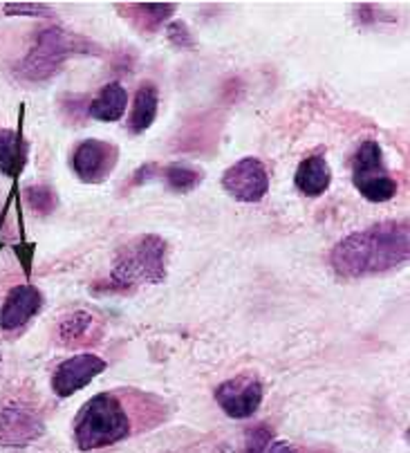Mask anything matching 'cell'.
<instances>
[{
    "instance_id": "cell-1",
    "label": "cell",
    "mask_w": 410,
    "mask_h": 453,
    "mask_svg": "<svg viewBox=\"0 0 410 453\" xmlns=\"http://www.w3.org/2000/svg\"><path fill=\"white\" fill-rule=\"evenodd\" d=\"M408 256V220H383L338 241L330 251V265L343 279H361L397 270Z\"/></svg>"
},
{
    "instance_id": "cell-2",
    "label": "cell",
    "mask_w": 410,
    "mask_h": 453,
    "mask_svg": "<svg viewBox=\"0 0 410 453\" xmlns=\"http://www.w3.org/2000/svg\"><path fill=\"white\" fill-rule=\"evenodd\" d=\"M166 241L155 234L135 238L119 250L106 280L95 283L102 292H131L140 285H155L166 279Z\"/></svg>"
},
{
    "instance_id": "cell-3",
    "label": "cell",
    "mask_w": 410,
    "mask_h": 453,
    "mask_svg": "<svg viewBox=\"0 0 410 453\" xmlns=\"http://www.w3.org/2000/svg\"><path fill=\"white\" fill-rule=\"evenodd\" d=\"M131 434V415L115 393L95 395L81 406L74 419V442L81 451L112 447Z\"/></svg>"
},
{
    "instance_id": "cell-4",
    "label": "cell",
    "mask_w": 410,
    "mask_h": 453,
    "mask_svg": "<svg viewBox=\"0 0 410 453\" xmlns=\"http://www.w3.org/2000/svg\"><path fill=\"white\" fill-rule=\"evenodd\" d=\"M77 54H102V48L95 41L70 35L61 27L41 29L27 57L16 65V77L27 83H43L52 79L70 57Z\"/></svg>"
},
{
    "instance_id": "cell-5",
    "label": "cell",
    "mask_w": 410,
    "mask_h": 453,
    "mask_svg": "<svg viewBox=\"0 0 410 453\" xmlns=\"http://www.w3.org/2000/svg\"><path fill=\"white\" fill-rule=\"evenodd\" d=\"M353 182L357 191L370 203H388L395 198L397 182L383 159L382 146L368 140L359 146L353 162Z\"/></svg>"
},
{
    "instance_id": "cell-6",
    "label": "cell",
    "mask_w": 410,
    "mask_h": 453,
    "mask_svg": "<svg viewBox=\"0 0 410 453\" xmlns=\"http://www.w3.org/2000/svg\"><path fill=\"white\" fill-rule=\"evenodd\" d=\"M213 395H216L217 406L229 418L245 419L251 418V415H256V411L261 409L265 388H262V381L256 375L242 372V375H236L233 380L217 384Z\"/></svg>"
},
{
    "instance_id": "cell-7",
    "label": "cell",
    "mask_w": 410,
    "mask_h": 453,
    "mask_svg": "<svg viewBox=\"0 0 410 453\" xmlns=\"http://www.w3.org/2000/svg\"><path fill=\"white\" fill-rule=\"evenodd\" d=\"M223 188L238 203H261L270 191V175L258 157H242L224 171Z\"/></svg>"
},
{
    "instance_id": "cell-8",
    "label": "cell",
    "mask_w": 410,
    "mask_h": 453,
    "mask_svg": "<svg viewBox=\"0 0 410 453\" xmlns=\"http://www.w3.org/2000/svg\"><path fill=\"white\" fill-rule=\"evenodd\" d=\"M45 422L34 409L20 402L0 404V444L3 447H27L43 438Z\"/></svg>"
},
{
    "instance_id": "cell-9",
    "label": "cell",
    "mask_w": 410,
    "mask_h": 453,
    "mask_svg": "<svg viewBox=\"0 0 410 453\" xmlns=\"http://www.w3.org/2000/svg\"><path fill=\"white\" fill-rule=\"evenodd\" d=\"M117 162H119V149L103 140L81 142L72 153V171L83 184L106 182Z\"/></svg>"
},
{
    "instance_id": "cell-10",
    "label": "cell",
    "mask_w": 410,
    "mask_h": 453,
    "mask_svg": "<svg viewBox=\"0 0 410 453\" xmlns=\"http://www.w3.org/2000/svg\"><path fill=\"white\" fill-rule=\"evenodd\" d=\"M103 371H106V362L99 355H92V352L74 355L72 359H65L57 366L52 375V391L58 397H72Z\"/></svg>"
},
{
    "instance_id": "cell-11",
    "label": "cell",
    "mask_w": 410,
    "mask_h": 453,
    "mask_svg": "<svg viewBox=\"0 0 410 453\" xmlns=\"http://www.w3.org/2000/svg\"><path fill=\"white\" fill-rule=\"evenodd\" d=\"M106 326L95 312L77 310L70 312L57 323V342L63 348H87L103 339Z\"/></svg>"
},
{
    "instance_id": "cell-12",
    "label": "cell",
    "mask_w": 410,
    "mask_h": 453,
    "mask_svg": "<svg viewBox=\"0 0 410 453\" xmlns=\"http://www.w3.org/2000/svg\"><path fill=\"white\" fill-rule=\"evenodd\" d=\"M43 308V295L34 285H16L10 289L5 303L0 308V328L11 333L23 326Z\"/></svg>"
},
{
    "instance_id": "cell-13",
    "label": "cell",
    "mask_w": 410,
    "mask_h": 453,
    "mask_svg": "<svg viewBox=\"0 0 410 453\" xmlns=\"http://www.w3.org/2000/svg\"><path fill=\"white\" fill-rule=\"evenodd\" d=\"M29 144L23 137V121L19 131L11 128H0V173L11 180H19L27 165Z\"/></svg>"
},
{
    "instance_id": "cell-14",
    "label": "cell",
    "mask_w": 410,
    "mask_h": 453,
    "mask_svg": "<svg viewBox=\"0 0 410 453\" xmlns=\"http://www.w3.org/2000/svg\"><path fill=\"white\" fill-rule=\"evenodd\" d=\"M332 182V171H330L325 155H309L299 165L294 175V184L308 198H319L328 191Z\"/></svg>"
},
{
    "instance_id": "cell-15",
    "label": "cell",
    "mask_w": 410,
    "mask_h": 453,
    "mask_svg": "<svg viewBox=\"0 0 410 453\" xmlns=\"http://www.w3.org/2000/svg\"><path fill=\"white\" fill-rule=\"evenodd\" d=\"M119 14L131 20L140 32H157L175 14L173 3H128L117 5Z\"/></svg>"
},
{
    "instance_id": "cell-16",
    "label": "cell",
    "mask_w": 410,
    "mask_h": 453,
    "mask_svg": "<svg viewBox=\"0 0 410 453\" xmlns=\"http://www.w3.org/2000/svg\"><path fill=\"white\" fill-rule=\"evenodd\" d=\"M157 108H160V92H157V88L153 83H141L137 88L131 115H128V131L133 135H141V133L148 131L155 117H157Z\"/></svg>"
},
{
    "instance_id": "cell-17",
    "label": "cell",
    "mask_w": 410,
    "mask_h": 453,
    "mask_svg": "<svg viewBox=\"0 0 410 453\" xmlns=\"http://www.w3.org/2000/svg\"><path fill=\"white\" fill-rule=\"evenodd\" d=\"M125 106H128V92H125V88L121 83L112 81L108 86H103L102 92L92 99L87 115L92 119L106 121V124L110 121L112 124V121H119L124 117Z\"/></svg>"
},
{
    "instance_id": "cell-18",
    "label": "cell",
    "mask_w": 410,
    "mask_h": 453,
    "mask_svg": "<svg viewBox=\"0 0 410 453\" xmlns=\"http://www.w3.org/2000/svg\"><path fill=\"white\" fill-rule=\"evenodd\" d=\"M23 198L27 207L39 216H49L58 203L57 191L49 184H29V187H25Z\"/></svg>"
},
{
    "instance_id": "cell-19",
    "label": "cell",
    "mask_w": 410,
    "mask_h": 453,
    "mask_svg": "<svg viewBox=\"0 0 410 453\" xmlns=\"http://www.w3.org/2000/svg\"><path fill=\"white\" fill-rule=\"evenodd\" d=\"M164 182L171 191L188 193L202 182V173L198 169H194V166L171 165L164 169Z\"/></svg>"
},
{
    "instance_id": "cell-20",
    "label": "cell",
    "mask_w": 410,
    "mask_h": 453,
    "mask_svg": "<svg viewBox=\"0 0 410 453\" xmlns=\"http://www.w3.org/2000/svg\"><path fill=\"white\" fill-rule=\"evenodd\" d=\"M87 111H90V102L86 99V95H63L61 112L70 124H79L81 119L90 117Z\"/></svg>"
},
{
    "instance_id": "cell-21",
    "label": "cell",
    "mask_w": 410,
    "mask_h": 453,
    "mask_svg": "<svg viewBox=\"0 0 410 453\" xmlns=\"http://www.w3.org/2000/svg\"><path fill=\"white\" fill-rule=\"evenodd\" d=\"M271 442H274V434H271L270 426L258 425L251 431H247L245 451L242 453H267Z\"/></svg>"
},
{
    "instance_id": "cell-22",
    "label": "cell",
    "mask_w": 410,
    "mask_h": 453,
    "mask_svg": "<svg viewBox=\"0 0 410 453\" xmlns=\"http://www.w3.org/2000/svg\"><path fill=\"white\" fill-rule=\"evenodd\" d=\"M3 12L7 16H34V19L36 16H48V19L54 16V10L45 3H5Z\"/></svg>"
},
{
    "instance_id": "cell-23",
    "label": "cell",
    "mask_w": 410,
    "mask_h": 453,
    "mask_svg": "<svg viewBox=\"0 0 410 453\" xmlns=\"http://www.w3.org/2000/svg\"><path fill=\"white\" fill-rule=\"evenodd\" d=\"M166 39H169L173 45H178V48H184V50L195 48L194 35L188 32L184 20H175V23H171L169 27H166Z\"/></svg>"
},
{
    "instance_id": "cell-24",
    "label": "cell",
    "mask_w": 410,
    "mask_h": 453,
    "mask_svg": "<svg viewBox=\"0 0 410 453\" xmlns=\"http://www.w3.org/2000/svg\"><path fill=\"white\" fill-rule=\"evenodd\" d=\"M16 256H19V263L23 265V272L25 276L32 274V261H34V251H36V245L34 242H19V245L14 247Z\"/></svg>"
},
{
    "instance_id": "cell-25",
    "label": "cell",
    "mask_w": 410,
    "mask_h": 453,
    "mask_svg": "<svg viewBox=\"0 0 410 453\" xmlns=\"http://www.w3.org/2000/svg\"><path fill=\"white\" fill-rule=\"evenodd\" d=\"M157 173H160V166H157V165H144V166H140V169L135 171L131 184H133V187H141V184L150 182V180H153Z\"/></svg>"
},
{
    "instance_id": "cell-26",
    "label": "cell",
    "mask_w": 410,
    "mask_h": 453,
    "mask_svg": "<svg viewBox=\"0 0 410 453\" xmlns=\"http://www.w3.org/2000/svg\"><path fill=\"white\" fill-rule=\"evenodd\" d=\"M267 453H299V451H296L290 442H285V440H274V442L270 444V449H267Z\"/></svg>"
},
{
    "instance_id": "cell-27",
    "label": "cell",
    "mask_w": 410,
    "mask_h": 453,
    "mask_svg": "<svg viewBox=\"0 0 410 453\" xmlns=\"http://www.w3.org/2000/svg\"><path fill=\"white\" fill-rule=\"evenodd\" d=\"M3 247H5V242H3V241H0V250H3Z\"/></svg>"
}]
</instances>
